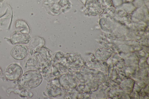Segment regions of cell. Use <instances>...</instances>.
<instances>
[{
  "label": "cell",
  "instance_id": "obj_4",
  "mask_svg": "<svg viewBox=\"0 0 149 99\" xmlns=\"http://www.w3.org/2000/svg\"><path fill=\"white\" fill-rule=\"evenodd\" d=\"M11 40L14 44H26L30 40V37L27 34L16 31L12 35Z\"/></svg>",
  "mask_w": 149,
  "mask_h": 99
},
{
  "label": "cell",
  "instance_id": "obj_1",
  "mask_svg": "<svg viewBox=\"0 0 149 99\" xmlns=\"http://www.w3.org/2000/svg\"><path fill=\"white\" fill-rule=\"evenodd\" d=\"M42 80V77L40 73L36 71L29 70L20 77L19 83L24 88L32 89L38 86Z\"/></svg>",
  "mask_w": 149,
  "mask_h": 99
},
{
  "label": "cell",
  "instance_id": "obj_3",
  "mask_svg": "<svg viewBox=\"0 0 149 99\" xmlns=\"http://www.w3.org/2000/svg\"><path fill=\"white\" fill-rule=\"evenodd\" d=\"M28 52V50L26 46L23 44H18L12 49L10 54L15 59L20 60L26 57Z\"/></svg>",
  "mask_w": 149,
  "mask_h": 99
},
{
  "label": "cell",
  "instance_id": "obj_5",
  "mask_svg": "<svg viewBox=\"0 0 149 99\" xmlns=\"http://www.w3.org/2000/svg\"><path fill=\"white\" fill-rule=\"evenodd\" d=\"M15 28L16 31L27 34L29 33L30 29L27 23L24 21L19 20L15 24Z\"/></svg>",
  "mask_w": 149,
  "mask_h": 99
},
{
  "label": "cell",
  "instance_id": "obj_2",
  "mask_svg": "<svg viewBox=\"0 0 149 99\" xmlns=\"http://www.w3.org/2000/svg\"><path fill=\"white\" fill-rule=\"evenodd\" d=\"M22 74V70L20 66L16 63L10 64L6 68L5 76L9 80L13 81L20 77Z\"/></svg>",
  "mask_w": 149,
  "mask_h": 99
},
{
  "label": "cell",
  "instance_id": "obj_6",
  "mask_svg": "<svg viewBox=\"0 0 149 99\" xmlns=\"http://www.w3.org/2000/svg\"><path fill=\"white\" fill-rule=\"evenodd\" d=\"M2 70L1 68L0 67V77L2 75Z\"/></svg>",
  "mask_w": 149,
  "mask_h": 99
},
{
  "label": "cell",
  "instance_id": "obj_7",
  "mask_svg": "<svg viewBox=\"0 0 149 99\" xmlns=\"http://www.w3.org/2000/svg\"><path fill=\"white\" fill-rule=\"evenodd\" d=\"M3 0H0V1H2Z\"/></svg>",
  "mask_w": 149,
  "mask_h": 99
}]
</instances>
